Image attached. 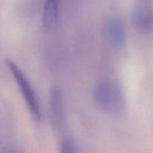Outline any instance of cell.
Segmentation results:
<instances>
[{
    "instance_id": "6da1fadb",
    "label": "cell",
    "mask_w": 153,
    "mask_h": 153,
    "mask_svg": "<svg viewBox=\"0 0 153 153\" xmlns=\"http://www.w3.org/2000/svg\"><path fill=\"white\" fill-rule=\"evenodd\" d=\"M93 98L96 105L108 113H118L124 105L122 91L119 85L112 81H102L97 84L94 88Z\"/></svg>"
},
{
    "instance_id": "7a4b0ae2",
    "label": "cell",
    "mask_w": 153,
    "mask_h": 153,
    "mask_svg": "<svg viewBox=\"0 0 153 153\" xmlns=\"http://www.w3.org/2000/svg\"><path fill=\"white\" fill-rule=\"evenodd\" d=\"M6 63H7V67L13 74L16 83L19 85V90L23 96L28 110L30 111L31 115L36 120H40L41 119V111H40V107L37 96L31 83L26 76L23 74L22 70L13 61L7 60Z\"/></svg>"
},
{
    "instance_id": "3957f363",
    "label": "cell",
    "mask_w": 153,
    "mask_h": 153,
    "mask_svg": "<svg viewBox=\"0 0 153 153\" xmlns=\"http://www.w3.org/2000/svg\"><path fill=\"white\" fill-rule=\"evenodd\" d=\"M108 41L113 49L120 50L126 42L125 25L121 18L112 17L108 20L105 26Z\"/></svg>"
},
{
    "instance_id": "277c9868",
    "label": "cell",
    "mask_w": 153,
    "mask_h": 153,
    "mask_svg": "<svg viewBox=\"0 0 153 153\" xmlns=\"http://www.w3.org/2000/svg\"><path fill=\"white\" fill-rule=\"evenodd\" d=\"M131 21L134 28L141 32L153 31V10L138 8L131 13Z\"/></svg>"
},
{
    "instance_id": "5b68a950",
    "label": "cell",
    "mask_w": 153,
    "mask_h": 153,
    "mask_svg": "<svg viewBox=\"0 0 153 153\" xmlns=\"http://www.w3.org/2000/svg\"><path fill=\"white\" fill-rule=\"evenodd\" d=\"M58 18V0H45L43 23L46 28L55 26Z\"/></svg>"
},
{
    "instance_id": "8992f818",
    "label": "cell",
    "mask_w": 153,
    "mask_h": 153,
    "mask_svg": "<svg viewBox=\"0 0 153 153\" xmlns=\"http://www.w3.org/2000/svg\"><path fill=\"white\" fill-rule=\"evenodd\" d=\"M61 148L63 152H74L77 151L75 143L70 140H64L61 145Z\"/></svg>"
}]
</instances>
